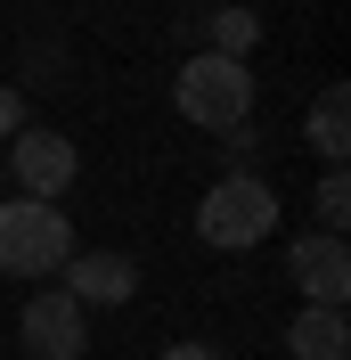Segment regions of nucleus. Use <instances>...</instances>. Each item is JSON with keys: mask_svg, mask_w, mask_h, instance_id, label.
<instances>
[{"mask_svg": "<svg viewBox=\"0 0 351 360\" xmlns=\"http://www.w3.org/2000/svg\"><path fill=\"white\" fill-rule=\"evenodd\" d=\"M17 336H25V360H82V303L66 287H41L25 303Z\"/></svg>", "mask_w": 351, "mask_h": 360, "instance_id": "6", "label": "nucleus"}, {"mask_svg": "<svg viewBox=\"0 0 351 360\" xmlns=\"http://www.w3.org/2000/svg\"><path fill=\"white\" fill-rule=\"evenodd\" d=\"M253 33H262V25H253V8H220V17H213V58H245V49H253Z\"/></svg>", "mask_w": 351, "mask_h": 360, "instance_id": "10", "label": "nucleus"}, {"mask_svg": "<svg viewBox=\"0 0 351 360\" xmlns=\"http://www.w3.org/2000/svg\"><path fill=\"white\" fill-rule=\"evenodd\" d=\"M66 295L82 303V311H90V303L114 311V303L139 295V262H131V254H74V262H66Z\"/></svg>", "mask_w": 351, "mask_h": 360, "instance_id": "7", "label": "nucleus"}, {"mask_svg": "<svg viewBox=\"0 0 351 360\" xmlns=\"http://www.w3.org/2000/svg\"><path fill=\"white\" fill-rule=\"evenodd\" d=\"M270 229H278V188H270V180H253V172L213 180V188H204V205H197V238H204V246L245 254V246H262Z\"/></svg>", "mask_w": 351, "mask_h": 360, "instance_id": "3", "label": "nucleus"}, {"mask_svg": "<svg viewBox=\"0 0 351 360\" xmlns=\"http://www.w3.org/2000/svg\"><path fill=\"white\" fill-rule=\"evenodd\" d=\"M155 360H220V352H213V344H164Z\"/></svg>", "mask_w": 351, "mask_h": 360, "instance_id": "13", "label": "nucleus"}, {"mask_svg": "<svg viewBox=\"0 0 351 360\" xmlns=\"http://www.w3.org/2000/svg\"><path fill=\"white\" fill-rule=\"evenodd\" d=\"M74 254L82 246H74V221L58 205H41V197L0 205V270H8V278H49V270H66Z\"/></svg>", "mask_w": 351, "mask_h": 360, "instance_id": "2", "label": "nucleus"}, {"mask_svg": "<svg viewBox=\"0 0 351 360\" xmlns=\"http://www.w3.org/2000/svg\"><path fill=\"white\" fill-rule=\"evenodd\" d=\"M310 213H319V221H327L335 238H343V213H351V180H343V172H327V180H319V197H310Z\"/></svg>", "mask_w": 351, "mask_h": 360, "instance_id": "11", "label": "nucleus"}, {"mask_svg": "<svg viewBox=\"0 0 351 360\" xmlns=\"http://www.w3.org/2000/svg\"><path fill=\"white\" fill-rule=\"evenodd\" d=\"M172 107L197 123V131H245L253 123V74H245V58H188L172 82Z\"/></svg>", "mask_w": 351, "mask_h": 360, "instance_id": "1", "label": "nucleus"}, {"mask_svg": "<svg viewBox=\"0 0 351 360\" xmlns=\"http://www.w3.org/2000/svg\"><path fill=\"white\" fill-rule=\"evenodd\" d=\"M286 352H294V360H343L351 352V319L327 311V303H303L294 328H286Z\"/></svg>", "mask_w": 351, "mask_h": 360, "instance_id": "8", "label": "nucleus"}, {"mask_svg": "<svg viewBox=\"0 0 351 360\" xmlns=\"http://www.w3.org/2000/svg\"><path fill=\"white\" fill-rule=\"evenodd\" d=\"M310 156H327V172H343V156H351V90L335 82V90H319V107H310Z\"/></svg>", "mask_w": 351, "mask_h": 360, "instance_id": "9", "label": "nucleus"}, {"mask_svg": "<svg viewBox=\"0 0 351 360\" xmlns=\"http://www.w3.org/2000/svg\"><path fill=\"white\" fill-rule=\"evenodd\" d=\"M25 131V98H17V90H8V82H0V148H8V139H17Z\"/></svg>", "mask_w": 351, "mask_h": 360, "instance_id": "12", "label": "nucleus"}, {"mask_svg": "<svg viewBox=\"0 0 351 360\" xmlns=\"http://www.w3.org/2000/svg\"><path fill=\"white\" fill-rule=\"evenodd\" d=\"M286 278L303 287V303H327V311H343V303H351V246L335 238V229H319V238H294V254H286Z\"/></svg>", "mask_w": 351, "mask_h": 360, "instance_id": "5", "label": "nucleus"}, {"mask_svg": "<svg viewBox=\"0 0 351 360\" xmlns=\"http://www.w3.org/2000/svg\"><path fill=\"white\" fill-rule=\"evenodd\" d=\"M74 172H82L74 139H66V131H33V123L8 139V164H0V180H17L25 197H41V205H58V197H66V188H74Z\"/></svg>", "mask_w": 351, "mask_h": 360, "instance_id": "4", "label": "nucleus"}]
</instances>
